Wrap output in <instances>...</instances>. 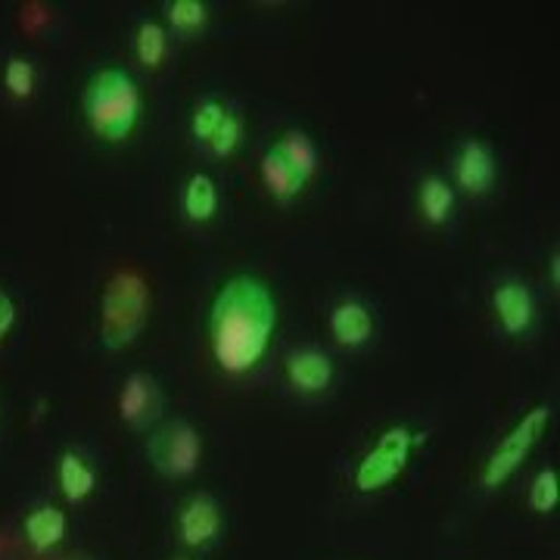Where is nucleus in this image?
<instances>
[{"label": "nucleus", "instance_id": "39448f33", "mask_svg": "<svg viewBox=\"0 0 560 560\" xmlns=\"http://www.w3.org/2000/svg\"><path fill=\"white\" fill-rule=\"evenodd\" d=\"M551 418H555V408L548 401H539L504 433V440L489 452V458L482 460L480 467V486L486 492H495L508 480H514L523 460L533 455V448L541 442L545 430L551 427Z\"/></svg>", "mask_w": 560, "mask_h": 560}, {"label": "nucleus", "instance_id": "4be33fe9", "mask_svg": "<svg viewBox=\"0 0 560 560\" xmlns=\"http://www.w3.org/2000/svg\"><path fill=\"white\" fill-rule=\"evenodd\" d=\"M228 103L215 97V94H206L202 101L194 103V109H190V138L197 140L200 147H206L212 135L219 131V125L228 116Z\"/></svg>", "mask_w": 560, "mask_h": 560}, {"label": "nucleus", "instance_id": "423d86ee", "mask_svg": "<svg viewBox=\"0 0 560 560\" xmlns=\"http://www.w3.org/2000/svg\"><path fill=\"white\" fill-rule=\"evenodd\" d=\"M202 433L190 420H160L147 436V460L162 480H190L202 467Z\"/></svg>", "mask_w": 560, "mask_h": 560}, {"label": "nucleus", "instance_id": "393cba45", "mask_svg": "<svg viewBox=\"0 0 560 560\" xmlns=\"http://www.w3.org/2000/svg\"><path fill=\"white\" fill-rule=\"evenodd\" d=\"M16 320H20V305H16V300L7 290H0V340L10 337Z\"/></svg>", "mask_w": 560, "mask_h": 560}, {"label": "nucleus", "instance_id": "20e7f679", "mask_svg": "<svg viewBox=\"0 0 560 560\" xmlns=\"http://www.w3.org/2000/svg\"><path fill=\"white\" fill-rule=\"evenodd\" d=\"M423 442H427V433H420L408 423L386 427L377 442L364 452V458L359 460V467L352 474L355 489L371 495V492H383L386 486H393L408 470V464Z\"/></svg>", "mask_w": 560, "mask_h": 560}, {"label": "nucleus", "instance_id": "f8f14e48", "mask_svg": "<svg viewBox=\"0 0 560 560\" xmlns=\"http://www.w3.org/2000/svg\"><path fill=\"white\" fill-rule=\"evenodd\" d=\"M327 330L342 349H364L377 334L374 308L359 296H342L327 312Z\"/></svg>", "mask_w": 560, "mask_h": 560}, {"label": "nucleus", "instance_id": "2eb2a0df", "mask_svg": "<svg viewBox=\"0 0 560 560\" xmlns=\"http://www.w3.org/2000/svg\"><path fill=\"white\" fill-rule=\"evenodd\" d=\"M458 206V194L445 175H423L418 184V212L430 228H445Z\"/></svg>", "mask_w": 560, "mask_h": 560}, {"label": "nucleus", "instance_id": "4468645a", "mask_svg": "<svg viewBox=\"0 0 560 560\" xmlns=\"http://www.w3.org/2000/svg\"><path fill=\"white\" fill-rule=\"evenodd\" d=\"M97 467L79 448H66L57 458V486L69 504H84L97 492Z\"/></svg>", "mask_w": 560, "mask_h": 560}, {"label": "nucleus", "instance_id": "0eeeda50", "mask_svg": "<svg viewBox=\"0 0 560 560\" xmlns=\"http://www.w3.org/2000/svg\"><path fill=\"white\" fill-rule=\"evenodd\" d=\"M499 180V153L486 138H464L452 150V187L470 200L489 197Z\"/></svg>", "mask_w": 560, "mask_h": 560}, {"label": "nucleus", "instance_id": "f3484780", "mask_svg": "<svg viewBox=\"0 0 560 560\" xmlns=\"http://www.w3.org/2000/svg\"><path fill=\"white\" fill-rule=\"evenodd\" d=\"M259 178L261 184H265V190L271 194V200L283 202V206L296 200L302 190H305V180L290 168V162L283 160L275 147H268V150L261 153Z\"/></svg>", "mask_w": 560, "mask_h": 560}, {"label": "nucleus", "instance_id": "6e6552de", "mask_svg": "<svg viewBox=\"0 0 560 560\" xmlns=\"http://www.w3.org/2000/svg\"><path fill=\"white\" fill-rule=\"evenodd\" d=\"M175 536L190 551H209L224 536V504L212 492H194L175 511Z\"/></svg>", "mask_w": 560, "mask_h": 560}, {"label": "nucleus", "instance_id": "a878e982", "mask_svg": "<svg viewBox=\"0 0 560 560\" xmlns=\"http://www.w3.org/2000/svg\"><path fill=\"white\" fill-rule=\"evenodd\" d=\"M548 275H551V287L558 290L560 287V249L558 246L551 249V259H548Z\"/></svg>", "mask_w": 560, "mask_h": 560}, {"label": "nucleus", "instance_id": "5701e85b", "mask_svg": "<svg viewBox=\"0 0 560 560\" xmlns=\"http://www.w3.org/2000/svg\"><path fill=\"white\" fill-rule=\"evenodd\" d=\"M526 504L533 514L548 517L555 514L560 504V474L558 467H541L539 474L533 477L529 489H526Z\"/></svg>", "mask_w": 560, "mask_h": 560}, {"label": "nucleus", "instance_id": "a211bd4d", "mask_svg": "<svg viewBox=\"0 0 560 560\" xmlns=\"http://www.w3.org/2000/svg\"><path fill=\"white\" fill-rule=\"evenodd\" d=\"M275 150H278L283 160L290 162V168H293L305 184L318 175V168H320L318 143L308 138L305 131H300V128H287V131L278 138V143H275Z\"/></svg>", "mask_w": 560, "mask_h": 560}, {"label": "nucleus", "instance_id": "9d476101", "mask_svg": "<svg viewBox=\"0 0 560 560\" xmlns=\"http://www.w3.org/2000/svg\"><path fill=\"white\" fill-rule=\"evenodd\" d=\"M489 302H492V312H495V320L504 330V337L526 340L533 334L536 318H539V302H536L526 280L504 275V278L495 280Z\"/></svg>", "mask_w": 560, "mask_h": 560}, {"label": "nucleus", "instance_id": "b1692460", "mask_svg": "<svg viewBox=\"0 0 560 560\" xmlns=\"http://www.w3.org/2000/svg\"><path fill=\"white\" fill-rule=\"evenodd\" d=\"M243 135H246V121H243L241 113L231 106L224 121L219 125V131L212 135L209 143H206V150H209L215 160H228V156H234L243 147Z\"/></svg>", "mask_w": 560, "mask_h": 560}, {"label": "nucleus", "instance_id": "1a4fd4ad", "mask_svg": "<svg viewBox=\"0 0 560 560\" xmlns=\"http://www.w3.org/2000/svg\"><path fill=\"white\" fill-rule=\"evenodd\" d=\"M119 420L131 433H150L165 415V389L156 374L131 371L119 386Z\"/></svg>", "mask_w": 560, "mask_h": 560}, {"label": "nucleus", "instance_id": "bb28decb", "mask_svg": "<svg viewBox=\"0 0 560 560\" xmlns=\"http://www.w3.org/2000/svg\"><path fill=\"white\" fill-rule=\"evenodd\" d=\"M168 560H194L190 555H175V558H168Z\"/></svg>", "mask_w": 560, "mask_h": 560}, {"label": "nucleus", "instance_id": "412c9836", "mask_svg": "<svg viewBox=\"0 0 560 560\" xmlns=\"http://www.w3.org/2000/svg\"><path fill=\"white\" fill-rule=\"evenodd\" d=\"M38 88V66L25 54H10L3 62V91L13 101H32Z\"/></svg>", "mask_w": 560, "mask_h": 560}, {"label": "nucleus", "instance_id": "7ed1b4c3", "mask_svg": "<svg viewBox=\"0 0 560 560\" xmlns=\"http://www.w3.org/2000/svg\"><path fill=\"white\" fill-rule=\"evenodd\" d=\"M150 320V283L138 268H119L101 296V346L119 352L135 346Z\"/></svg>", "mask_w": 560, "mask_h": 560}, {"label": "nucleus", "instance_id": "9b49d317", "mask_svg": "<svg viewBox=\"0 0 560 560\" xmlns=\"http://www.w3.org/2000/svg\"><path fill=\"white\" fill-rule=\"evenodd\" d=\"M283 377L300 396H320L337 381V364L320 346H300L287 352Z\"/></svg>", "mask_w": 560, "mask_h": 560}, {"label": "nucleus", "instance_id": "dca6fc26", "mask_svg": "<svg viewBox=\"0 0 560 560\" xmlns=\"http://www.w3.org/2000/svg\"><path fill=\"white\" fill-rule=\"evenodd\" d=\"M221 206L219 184L206 172H194L180 187V215L190 224H209Z\"/></svg>", "mask_w": 560, "mask_h": 560}, {"label": "nucleus", "instance_id": "ddd939ff", "mask_svg": "<svg viewBox=\"0 0 560 560\" xmlns=\"http://www.w3.org/2000/svg\"><path fill=\"white\" fill-rule=\"evenodd\" d=\"M69 533V517L57 504H35L22 517V539L32 555H50L57 551Z\"/></svg>", "mask_w": 560, "mask_h": 560}, {"label": "nucleus", "instance_id": "f03ea898", "mask_svg": "<svg viewBox=\"0 0 560 560\" xmlns=\"http://www.w3.org/2000/svg\"><path fill=\"white\" fill-rule=\"evenodd\" d=\"M81 116L91 135L103 143H121L131 138L143 116V94L135 75L119 66L97 69L81 91Z\"/></svg>", "mask_w": 560, "mask_h": 560}, {"label": "nucleus", "instance_id": "f257e3e1", "mask_svg": "<svg viewBox=\"0 0 560 560\" xmlns=\"http://www.w3.org/2000/svg\"><path fill=\"white\" fill-rule=\"evenodd\" d=\"M278 330V296L256 275H234L209 305V352L228 377H246L268 355Z\"/></svg>", "mask_w": 560, "mask_h": 560}, {"label": "nucleus", "instance_id": "cd10ccee", "mask_svg": "<svg viewBox=\"0 0 560 560\" xmlns=\"http://www.w3.org/2000/svg\"><path fill=\"white\" fill-rule=\"evenodd\" d=\"M75 560H84V558H75Z\"/></svg>", "mask_w": 560, "mask_h": 560}, {"label": "nucleus", "instance_id": "aec40b11", "mask_svg": "<svg viewBox=\"0 0 560 560\" xmlns=\"http://www.w3.org/2000/svg\"><path fill=\"white\" fill-rule=\"evenodd\" d=\"M162 25L168 28V35H200L209 25V7L202 0H165L162 3Z\"/></svg>", "mask_w": 560, "mask_h": 560}, {"label": "nucleus", "instance_id": "6ab92c4d", "mask_svg": "<svg viewBox=\"0 0 560 560\" xmlns=\"http://www.w3.org/2000/svg\"><path fill=\"white\" fill-rule=\"evenodd\" d=\"M168 28L156 20H140L135 25V35H131V50H135V60L143 66V69H150V72H156L165 57H168Z\"/></svg>", "mask_w": 560, "mask_h": 560}]
</instances>
